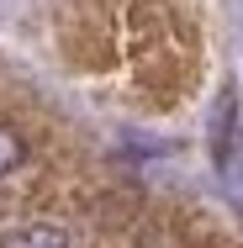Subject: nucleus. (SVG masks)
Instances as JSON below:
<instances>
[{
	"label": "nucleus",
	"instance_id": "f257e3e1",
	"mask_svg": "<svg viewBox=\"0 0 243 248\" xmlns=\"http://www.w3.org/2000/svg\"><path fill=\"white\" fill-rule=\"evenodd\" d=\"M0 248H74V238L69 227H58L48 217H27V222L0 227Z\"/></svg>",
	"mask_w": 243,
	"mask_h": 248
},
{
	"label": "nucleus",
	"instance_id": "f03ea898",
	"mask_svg": "<svg viewBox=\"0 0 243 248\" xmlns=\"http://www.w3.org/2000/svg\"><path fill=\"white\" fill-rule=\"evenodd\" d=\"M32 164V148H27V138L11 127V122H0V185H11L21 169Z\"/></svg>",
	"mask_w": 243,
	"mask_h": 248
}]
</instances>
